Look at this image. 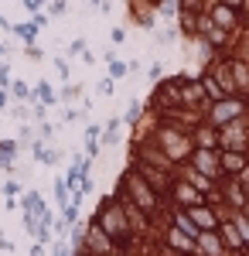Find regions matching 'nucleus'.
<instances>
[{
	"instance_id": "nucleus-1",
	"label": "nucleus",
	"mask_w": 249,
	"mask_h": 256,
	"mask_svg": "<svg viewBox=\"0 0 249 256\" xmlns=\"http://www.w3.org/2000/svg\"><path fill=\"white\" fill-rule=\"evenodd\" d=\"M116 195L123 198L126 205H134L136 212H144V216L154 222V229L160 226L168 202H164V195H160V192H154L150 181L140 174L134 164H126V168H123V174H120V181H116Z\"/></svg>"
},
{
	"instance_id": "nucleus-2",
	"label": "nucleus",
	"mask_w": 249,
	"mask_h": 256,
	"mask_svg": "<svg viewBox=\"0 0 249 256\" xmlns=\"http://www.w3.org/2000/svg\"><path fill=\"white\" fill-rule=\"evenodd\" d=\"M92 218L102 226V232L113 239V253H116V250H123V246L134 239V229H130L126 208H123V202H120V195H116V192L99 202V208L92 212Z\"/></svg>"
},
{
	"instance_id": "nucleus-3",
	"label": "nucleus",
	"mask_w": 249,
	"mask_h": 256,
	"mask_svg": "<svg viewBox=\"0 0 249 256\" xmlns=\"http://www.w3.org/2000/svg\"><path fill=\"white\" fill-rule=\"evenodd\" d=\"M154 144L174 160V164H184V160L192 158L194 150V140H192V130L188 126H181L178 120H160V126H157V134H154Z\"/></svg>"
},
{
	"instance_id": "nucleus-4",
	"label": "nucleus",
	"mask_w": 249,
	"mask_h": 256,
	"mask_svg": "<svg viewBox=\"0 0 249 256\" xmlns=\"http://www.w3.org/2000/svg\"><path fill=\"white\" fill-rule=\"evenodd\" d=\"M242 116H249V96H226V99H215V102L205 106V120L212 126H218V130Z\"/></svg>"
},
{
	"instance_id": "nucleus-5",
	"label": "nucleus",
	"mask_w": 249,
	"mask_h": 256,
	"mask_svg": "<svg viewBox=\"0 0 249 256\" xmlns=\"http://www.w3.org/2000/svg\"><path fill=\"white\" fill-rule=\"evenodd\" d=\"M147 106L157 110L160 116H174L184 102H181V76H171V79H160L154 86L150 99H147Z\"/></svg>"
},
{
	"instance_id": "nucleus-6",
	"label": "nucleus",
	"mask_w": 249,
	"mask_h": 256,
	"mask_svg": "<svg viewBox=\"0 0 249 256\" xmlns=\"http://www.w3.org/2000/svg\"><path fill=\"white\" fill-rule=\"evenodd\" d=\"M164 202H168L171 208H194V205L205 202V192H198L194 184H188L184 178L174 174V181H171V188H168V195H164Z\"/></svg>"
},
{
	"instance_id": "nucleus-7",
	"label": "nucleus",
	"mask_w": 249,
	"mask_h": 256,
	"mask_svg": "<svg viewBox=\"0 0 249 256\" xmlns=\"http://www.w3.org/2000/svg\"><path fill=\"white\" fill-rule=\"evenodd\" d=\"M218 195H222L218 208H229V212H242L249 205V188L242 178H222L218 181Z\"/></svg>"
},
{
	"instance_id": "nucleus-8",
	"label": "nucleus",
	"mask_w": 249,
	"mask_h": 256,
	"mask_svg": "<svg viewBox=\"0 0 249 256\" xmlns=\"http://www.w3.org/2000/svg\"><path fill=\"white\" fill-rule=\"evenodd\" d=\"M249 147V116L232 120L218 130V150H242L246 154Z\"/></svg>"
},
{
	"instance_id": "nucleus-9",
	"label": "nucleus",
	"mask_w": 249,
	"mask_h": 256,
	"mask_svg": "<svg viewBox=\"0 0 249 256\" xmlns=\"http://www.w3.org/2000/svg\"><path fill=\"white\" fill-rule=\"evenodd\" d=\"M222 150H205V147H194L192 158L184 160V164H192L194 171H202V174H208L212 181H222Z\"/></svg>"
},
{
	"instance_id": "nucleus-10",
	"label": "nucleus",
	"mask_w": 249,
	"mask_h": 256,
	"mask_svg": "<svg viewBox=\"0 0 249 256\" xmlns=\"http://www.w3.org/2000/svg\"><path fill=\"white\" fill-rule=\"evenodd\" d=\"M208 14H212V20H215L218 28H226V31H232V34H239V31L246 28V14L236 10V7H229V4H222V0H212Z\"/></svg>"
},
{
	"instance_id": "nucleus-11",
	"label": "nucleus",
	"mask_w": 249,
	"mask_h": 256,
	"mask_svg": "<svg viewBox=\"0 0 249 256\" xmlns=\"http://www.w3.org/2000/svg\"><path fill=\"white\" fill-rule=\"evenodd\" d=\"M181 102L188 106V110H205L212 99L208 92H205V86H202V79L194 76V79H188V76H181Z\"/></svg>"
},
{
	"instance_id": "nucleus-12",
	"label": "nucleus",
	"mask_w": 249,
	"mask_h": 256,
	"mask_svg": "<svg viewBox=\"0 0 249 256\" xmlns=\"http://www.w3.org/2000/svg\"><path fill=\"white\" fill-rule=\"evenodd\" d=\"M222 178H242L249 171V158L242 150H222Z\"/></svg>"
},
{
	"instance_id": "nucleus-13",
	"label": "nucleus",
	"mask_w": 249,
	"mask_h": 256,
	"mask_svg": "<svg viewBox=\"0 0 249 256\" xmlns=\"http://www.w3.org/2000/svg\"><path fill=\"white\" fill-rule=\"evenodd\" d=\"M192 140H194V147L218 150V126H212L208 120H202L198 126H192Z\"/></svg>"
},
{
	"instance_id": "nucleus-14",
	"label": "nucleus",
	"mask_w": 249,
	"mask_h": 256,
	"mask_svg": "<svg viewBox=\"0 0 249 256\" xmlns=\"http://www.w3.org/2000/svg\"><path fill=\"white\" fill-rule=\"evenodd\" d=\"M178 178H184L188 184H194V188H198V192H205V195L218 188V181H212L208 174H202V171H194L192 164H178Z\"/></svg>"
},
{
	"instance_id": "nucleus-15",
	"label": "nucleus",
	"mask_w": 249,
	"mask_h": 256,
	"mask_svg": "<svg viewBox=\"0 0 249 256\" xmlns=\"http://www.w3.org/2000/svg\"><path fill=\"white\" fill-rule=\"evenodd\" d=\"M10 34H14L20 44H38L41 28H38L31 18H28V20H10Z\"/></svg>"
},
{
	"instance_id": "nucleus-16",
	"label": "nucleus",
	"mask_w": 249,
	"mask_h": 256,
	"mask_svg": "<svg viewBox=\"0 0 249 256\" xmlns=\"http://www.w3.org/2000/svg\"><path fill=\"white\" fill-rule=\"evenodd\" d=\"M198 14H202V10H178V31H181L184 41L198 38Z\"/></svg>"
},
{
	"instance_id": "nucleus-17",
	"label": "nucleus",
	"mask_w": 249,
	"mask_h": 256,
	"mask_svg": "<svg viewBox=\"0 0 249 256\" xmlns=\"http://www.w3.org/2000/svg\"><path fill=\"white\" fill-rule=\"evenodd\" d=\"M123 126H126L123 116H110L102 123V144H106V147H116V144L123 140Z\"/></svg>"
},
{
	"instance_id": "nucleus-18",
	"label": "nucleus",
	"mask_w": 249,
	"mask_h": 256,
	"mask_svg": "<svg viewBox=\"0 0 249 256\" xmlns=\"http://www.w3.org/2000/svg\"><path fill=\"white\" fill-rule=\"evenodd\" d=\"M20 212H34V216H44L48 212V205H44V198H41V192H24L20 195Z\"/></svg>"
},
{
	"instance_id": "nucleus-19",
	"label": "nucleus",
	"mask_w": 249,
	"mask_h": 256,
	"mask_svg": "<svg viewBox=\"0 0 249 256\" xmlns=\"http://www.w3.org/2000/svg\"><path fill=\"white\" fill-rule=\"evenodd\" d=\"M34 99L44 102V106H58V102H62V99H58V89L48 79H38V86H34Z\"/></svg>"
},
{
	"instance_id": "nucleus-20",
	"label": "nucleus",
	"mask_w": 249,
	"mask_h": 256,
	"mask_svg": "<svg viewBox=\"0 0 249 256\" xmlns=\"http://www.w3.org/2000/svg\"><path fill=\"white\" fill-rule=\"evenodd\" d=\"M198 79H202V86H205V92H208V99H212V102H215V99H226V96H229V92L222 89V82L215 79V76H212L208 68H205V72H202Z\"/></svg>"
},
{
	"instance_id": "nucleus-21",
	"label": "nucleus",
	"mask_w": 249,
	"mask_h": 256,
	"mask_svg": "<svg viewBox=\"0 0 249 256\" xmlns=\"http://www.w3.org/2000/svg\"><path fill=\"white\" fill-rule=\"evenodd\" d=\"M144 113H147V99H130V102H126V113H123V123L134 126Z\"/></svg>"
},
{
	"instance_id": "nucleus-22",
	"label": "nucleus",
	"mask_w": 249,
	"mask_h": 256,
	"mask_svg": "<svg viewBox=\"0 0 249 256\" xmlns=\"http://www.w3.org/2000/svg\"><path fill=\"white\" fill-rule=\"evenodd\" d=\"M10 96L20 99V102H38V99H34V89L24 79H10Z\"/></svg>"
},
{
	"instance_id": "nucleus-23",
	"label": "nucleus",
	"mask_w": 249,
	"mask_h": 256,
	"mask_svg": "<svg viewBox=\"0 0 249 256\" xmlns=\"http://www.w3.org/2000/svg\"><path fill=\"white\" fill-rule=\"evenodd\" d=\"M52 195H55V202L62 205V208L72 202V188H68V181H65V178H55V181H52Z\"/></svg>"
},
{
	"instance_id": "nucleus-24",
	"label": "nucleus",
	"mask_w": 249,
	"mask_h": 256,
	"mask_svg": "<svg viewBox=\"0 0 249 256\" xmlns=\"http://www.w3.org/2000/svg\"><path fill=\"white\" fill-rule=\"evenodd\" d=\"M232 55H239V58L249 62V24L236 34V41H232Z\"/></svg>"
},
{
	"instance_id": "nucleus-25",
	"label": "nucleus",
	"mask_w": 249,
	"mask_h": 256,
	"mask_svg": "<svg viewBox=\"0 0 249 256\" xmlns=\"http://www.w3.org/2000/svg\"><path fill=\"white\" fill-rule=\"evenodd\" d=\"M86 92H82V86H76V82H65L62 86V92H58V99H62V106H72L76 99H82Z\"/></svg>"
},
{
	"instance_id": "nucleus-26",
	"label": "nucleus",
	"mask_w": 249,
	"mask_h": 256,
	"mask_svg": "<svg viewBox=\"0 0 249 256\" xmlns=\"http://www.w3.org/2000/svg\"><path fill=\"white\" fill-rule=\"evenodd\" d=\"M0 195H4V198H20V195H24V181H20V178H7V181H0Z\"/></svg>"
},
{
	"instance_id": "nucleus-27",
	"label": "nucleus",
	"mask_w": 249,
	"mask_h": 256,
	"mask_svg": "<svg viewBox=\"0 0 249 256\" xmlns=\"http://www.w3.org/2000/svg\"><path fill=\"white\" fill-rule=\"evenodd\" d=\"M106 76H110V79H126V76H130V62H120V58H113V62H106Z\"/></svg>"
},
{
	"instance_id": "nucleus-28",
	"label": "nucleus",
	"mask_w": 249,
	"mask_h": 256,
	"mask_svg": "<svg viewBox=\"0 0 249 256\" xmlns=\"http://www.w3.org/2000/svg\"><path fill=\"white\" fill-rule=\"evenodd\" d=\"M150 38H154V44H171V41L181 38V31L178 28H164V31H150Z\"/></svg>"
},
{
	"instance_id": "nucleus-29",
	"label": "nucleus",
	"mask_w": 249,
	"mask_h": 256,
	"mask_svg": "<svg viewBox=\"0 0 249 256\" xmlns=\"http://www.w3.org/2000/svg\"><path fill=\"white\" fill-rule=\"evenodd\" d=\"M89 116V110H78V106H62V123H78V120Z\"/></svg>"
},
{
	"instance_id": "nucleus-30",
	"label": "nucleus",
	"mask_w": 249,
	"mask_h": 256,
	"mask_svg": "<svg viewBox=\"0 0 249 256\" xmlns=\"http://www.w3.org/2000/svg\"><path fill=\"white\" fill-rule=\"evenodd\" d=\"M178 0H164L160 7H157V18H164V20H178Z\"/></svg>"
},
{
	"instance_id": "nucleus-31",
	"label": "nucleus",
	"mask_w": 249,
	"mask_h": 256,
	"mask_svg": "<svg viewBox=\"0 0 249 256\" xmlns=\"http://www.w3.org/2000/svg\"><path fill=\"white\" fill-rule=\"evenodd\" d=\"M52 65H55V72H58L62 82H72V68H68V62L62 58V55H52Z\"/></svg>"
},
{
	"instance_id": "nucleus-32",
	"label": "nucleus",
	"mask_w": 249,
	"mask_h": 256,
	"mask_svg": "<svg viewBox=\"0 0 249 256\" xmlns=\"http://www.w3.org/2000/svg\"><path fill=\"white\" fill-rule=\"evenodd\" d=\"M55 134H58V123H48V120H41V123H38V140H41V144L55 140Z\"/></svg>"
},
{
	"instance_id": "nucleus-33",
	"label": "nucleus",
	"mask_w": 249,
	"mask_h": 256,
	"mask_svg": "<svg viewBox=\"0 0 249 256\" xmlns=\"http://www.w3.org/2000/svg\"><path fill=\"white\" fill-rule=\"evenodd\" d=\"M96 92H99L102 99H110V96L116 92V79H110V76H102V79L96 82Z\"/></svg>"
},
{
	"instance_id": "nucleus-34",
	"label": "nucleus",
	"mask_w": 249,
	"mask_h": 256,
	"mask_svg": "<svg viewBox=\"0 0 249 256\" xmlns=\"http://www.w3.org/2000/svg\"><path fill=\"white\" fill-rule=\"evenodd\" d=\"M82 147H86V154H89V158L96 160V158H99V147H102V140H99V137H86V134H82Z\"/></svg>"
},
{
	"instance_id": "nucleus-35",
	"label": "nucleus",
	"mask_w": 249,
	"mask_h": 256,
	"mask_svg": "<svg viewBox=\"0 0 249 256\" xmlns=\"http://www.w3.org/2000/svg\"><path fill=\"white\" fill-rule=\"evenodd\" d=\"M48 18H62V14H68V0H48Z\"/></svg>"
},
{
	"instance_id": "nucleus-36",
	"label": "nucleus",
	"mask_w": 249,
	"mask_h": 256,
	"mask_svg": "<svg viewBox=\"0 0 249 256\" xmlns=\"http://www.w3.org/2000/svg\"><path fill=\"white\" fill-rule=\"evenodd\" d=\"M86 52H89V41H86V38H76V41H68V55H72V58H82Z\"/></svg>"
},
{
	"instance_id": "nucleus-37",
	"label": "nucleus",
	"mask_w": 249,
	"mask_h": 256,
	"mask_svg": "<svg viewBox=\"0 0 249 256\" xmlns=\"http://www.w3.org/2000/svg\"><path fill=\"white\" fill-rule=\"evenodd\" d=\"M20 52H24V58L34 62V65H38V62H44V52H41L38 44H20Z\"/></svg>"
},
{
	"instance_id": "nucleus-38",
	"label": "nucleus",
	"mask_w": 249,
	"mask_h": 256,
	"mask_svg": "<svg viewBox=\"0 0 249 256\" xmlns=\"http://www.w3.org/2000/svg\"><path fill=\"white\" fill-rule=\"evenodd\" d=\"M62 218H65L68 226H78V205H72V202H68V205L62 208Z\"/></svg>"
},
{
	"instance_id": "nucleus-39",
	"label": "nucleus",
	"mask_w": 249,
	"mask_h": 256,
	"mask_svg": "<svg viewBox=\"0 0 249 256\" xmlns=\"http://www.w3.org/2000/svg\"><path fill=\"white\" fill-rule=\"evenodd\" d=\"M7 113H10V120H18V123H28L31 120V110H24V106H10Z\"/></svg>"
},
{
	"instance_id": "nucleus-40",
	"label": "nucleus",
	"mask_w": 249,
	"mask_h": 256,
	"mask_svg": "<svg viewBox=\"0 0 249 256\" xmlns=\"http://www.w3.org/2000/svg\"><path fill=\"white\" fill-rule=\"evenodd\" d=\"M10 79H14V76H10V65H7V58L0 62V89H10Z\"/></svg>"
},
{
	"instance_id": "nucleus-41",
	"label": "nucleus",
	"mask_w": 249,
	"mask_h": 256,
	"mask_svg": "<svg viewBox=\"0 0 249 256\" xmlns=\"http://www.w3.org/2000/svg\"><path fill=\"white\" fill-rule=\"evenodd\" d=\"M160 76H164V68H160V62H154L150 68H147V79H150V82H157Z\"/></svg>"
},
{
	"instance_id": "nucleus-42",
	"label": "nucleus",
	"mask_w": 249,
	"mask_h": 256,
	"mask_svg": "<svg viewBox=\"0 0 249 256\" xmlns=\"http://www.w3.org/2000/svg\"><path fill=\"white\" fill-rule=\"evenodd\" d=\"M110 38H113V44H123V41H126V28H113Z\"/></svg>"
},
{
	"instance_id": "nucleus-43",
	"label": "nucleus",
	"mask_w": 249,
	"mask_h": 256,
	"mask_svg": "<svg viewBox=\"0 0 249 256\" xmlns=\"http://www.w3.org/2000/svg\"><path fill=\"white\" fill-rule=\"evenodd\" d=\"M31 20H34V24H38V28H44V24H48V10H38V14H31Z\"/></svg>"
},
{
	"instance_id": "nucleus-44",
	"label": "nucleus",
	"mask_w": 249,
	"mask_h": 256,
	"mask_svg": "<svg viewBox=\"0 0 249 256\" xmlns=\"http://www.w3.org/2000/svg\"><path fill=\"white\" fill-rule=\"evenodd\" d=\"M10 89H0V110H10Z\"/></svg>"
},
{
	"instance_id": "nucleus-45",
	"label": "nucleus",
	"mask_w": 249,
	"mask_h": 256,
	"mask_svg": "<svg viewBox=\"0 0 249 256\" xmlns=\"http://www.w3.org/2000/svg\"><path fill=\"white\" fill-rule=\"evenodd\" d=\"M86 137H99L102 140V126H99V123H89V126H86Z\"/></svg>"
},
{
	"instance_id": "nucleus-46",
	"label": "nucleus",
	"mask_w": 249,
	"mask_h": 256,
	"mask_svg": "<svg viewBox=\"0 0 249 256\" xmlns=\"http://www.w3.org/2000/svg\"><path fill=\"white\" fill-rule=\"evenodd\" d=\"M96 62H99V55H96V52H92V48H89V52L82 55V65H96Z\"/></svg>"
},
{
	"instance_id": "nucleus-47",
	"label": "nucleus",
	"mask_w": 249,
	"mask_h": 256,
	"mask_svg": "<svg viewBox=\"0 0 249 256\" xmlns=\"http://www.w3.org/2000/svg\"><path fill=\"white\" fill-rule=\"evenodd\" d=\"M222 4H229V7H236V10H246L249 0H222Z\"/></svg>"
},
{
	"instance_id": "nucleus-48",
	"label": "nucleus",
	"mask_w": 249,
	"mask_h": 256,
	"mask_svg": "<svg viewBox=\"0 0 249 256\" xmlns=\"http://www.w3.org/2000/svg\"><path fill=\"white\" fill-rule=\"evenodd\" d=\"M31 256H44V242H34L31 246Z\"/></svg>"
},
{
	"instance_id": "nucleus-49",
	"label": "nucleus",
	"mask_w": 249,
	"mask_h": 256,
	"mask_svg": "<svg viewBox=\"0 0 249 256\" xmlns=\"http://www.w3.org/2000/svg\"><path fill=\"white\" fill-rule=\"evenodd\" d=\"M52 256H68V253H65V246H62V242H55V246H52Z\"/></svg>"
},
{
	"instance_id": "nucleus-50",
	"label": "nucleus",
	"mask_w": 249,
	"mask_h": 256,
	"mask_svg": "<svg viewBox=\"0 0 249 256\" xmlns=\"http://www.w3.org/2000/svg\"><path fill=\"white\" fill-rule=\"evenodd\" d=\"M0 31H10V20L4 18V14H0Z\"/></svg>"
},
{
	"instance_id": "nucleus-51",
	"label": "nucleus",
	"mask_w": 249,
	"mask_h": 256,
	"mask_svg": "<svg viewBox=\"0 0 249 256\" xmlns=\"http://www.w3.org/2000/svg\"><path fill=\"white\" fill-rule=\"evenodd\" d=\"M144 4H150L154 10H157V7H160V4H164V0H144Z\"/></svg>"
},
{
	"instance_id": "nucleus-52",
	"label": "nucleus",
	"mask_w": 249,
	"mask_h": 256,
	"mask_svg": "<svg viewBox=\"0 0 249 256\" xmlns=\"http://www.w3.org/2000/svg\"><path fill=\"white\" fill-rule=\"evenodd\" d=\"M41 4H44V7H48V0H41Z\"/></svg>"
},
{
	"instance_id": "nucleus-53",
	"label": "nucleus",
	"mask_w": 249,
	"mask_h": 256,
	"mask_svg": "<svg viewBox=\"0 0 249 256\" xmlns=\"http://www.w3.org/2000/svg\"><path fill=\"white\" fill-rule=\"evenodd\" d=\"M20 4H24V0H20Z\"/></svg>"
}]
</instances>
